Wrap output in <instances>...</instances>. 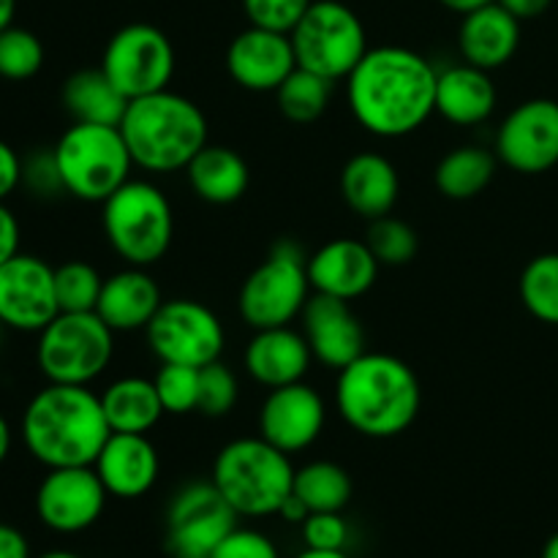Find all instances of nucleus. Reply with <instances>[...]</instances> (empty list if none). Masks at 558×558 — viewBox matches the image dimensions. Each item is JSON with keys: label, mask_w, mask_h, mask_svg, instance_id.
<instances>
[{"label": "nucleus", "mask_w": 558, "mask_h": 558, "mask_svg": "<svg viewBox=\"0 0 558 558\" xmlns=\"http://www.w3.org/2000/svg\"><path fill=\"white\" fill-rule=\"evenodd\" d=\"M436 80L439 71L425 54L398 44L371 47L347 76L349 109L368 134L401 140L436 112Z\"/></svg>", "instance_id": "obj_1"}, {"label": "nucleus", "mask_w": 558, "mask_h": 558, "mask_svg": "<svg viewBox=\"0 0 558 558\" xmlns=\"http://www.w3.org/2000/svg\"><path fill=\"white\" fill-rule=\"evenodd\" d=\"M22 445L47 469L93 466L112 436L101 398L90 387L52 385L27 401L22 414Z\"/></svg>", "instance_id": "obj_2"}, {"label": "nucleus", "mask_w": 558, "mask_h": 558, "mask_svg": "<svg viewBox=\"0 0 558 558\" xmlns=\"http://www.w3.org/2000/svg\"><path fill=\"white\" fill-rule=\"evenodd\" d=\"M423 407L412 365L387 352H363L338 371L336 409L343 423L368 439L407 434Z\"/></svg>", "instance_id": "obj_3"}, {"label": "nucleus", "mask_w": 558, "mask_h": 558, "mask_svg": "<svg viewBox=\"0 0 558 558\" xmlns=\"http://www.w3.org/2000/svg\"><path fill=\"white\" fill-rule=\"evenodd\" d=\"M120 134L134 167L150 174L185 172L207 145V118L199 104L174 90H158L129 101Z\"/></svg>", "instance_id": "obj_4"}, {"label": "nucleus", "mask_w": 558, "mask_h": 558, "mask_svg": "<svg viewBox=\"0 0 558 558\" xmlns=\"http://www.w3.org/2000/svg\"><path fill=\"white\" fill-rule=\"evenodd\" d=\"M210 480L240 518L278 515L294 488L292 456L262 436H243L221 447Z\"/></svg>", "instance_id": "obj_5"}, {"label": "nucleus", "mask_w": 558, "mask_h": 558, "mask_svg": "<svg viewBox=\"0 0 558 558\" xmlns=\"http://www.w3.org/2000/svg\"><path fill=\"white\" fill-rule=\"evenodd\" d=\"M101 227L107 243L125 265L150 267L172 248V202L150 180L131 178L101 202Z\"/></svg>", "instance_id": "obj_6"}, {"label": "nucleus", "mask_w": 558, "mask_h": 558, "mask_svg": "<svg viewBox=\"0 0 558 558\" xmlns=\"http://www.w3.org/2000/svg\"><path fill=\"white\" fill-rule=\"evenodd\" d=\"M65 194L82 202H107L134 172V158L120 125L74 123L52 147Z\"/></svg>", "instance_id": "obj_7"}, {"label": "nucleus", "mask_w": 558, "mask_h": 558, "mask_svg": "<svg viewBox=\"0 0 558 558\" xmlns=\"http://www.w3.org/2000/svg\"><path fill=\"white\" fill-rule=\"evenodd\" d=\"M311 292L314 289L308 278V256L298 243L281 240L243 281L238 311L251 330L287 327L303 316Z\"/></svg>", "instance_id": "obj_8"}, {"label": "nucleus", "mask_w": 558, "mask_h": 558, "mask_svg": "<svg viewBox=\"0 0 558 558\" xmlns=\"http://www.w3.org/2000/svg\"><path fill=\"white\" fill-rule=\"evenodd\" d=\"M114 357V330L96 314H58L36 343L38 371L52 385L90 387Z\"/></svg>", "instance_id": "obj_9"}, {"label": "nucleus", "mask_w": 558, "mask_h": 558, "mask_svg": "<svg viewBox=\"0 0 558 558\" xmlns=\"http://www.w3.org/2000/svg\"><path fill=\"white\" fill-rule=\"evenodd\" d=\"M289 36L300 69L330 82L347 80L371 49L363 20L341 0H314Z\"/></svg>", "instance_id": "obj_10"}, {"label": "nucleus", "mask_w": 558, "mask_h": 558, "mask_svg": "<svg viewBox=\"0 0 558 558\" xmlns=\"http://www.w3.org/2000/svg\"><path fill=\"white\" fill-rule=\"evenodd\" d=\"M145 338L161 365L191 368H205L221 360L227 347V330L216 311L191 298L163 300L158 314L145 327Z\"/></svg>", "instance_id": "obj_11"}, {"label": "nucleus", "mask_w": 558, "mask_h": 558, "mask_svg": "<svg viewBox=\"0 0 558 558\" xmlns=\"http://www.w3.org/2000/svg\"><path fill=\"white\" fill-rule=\"evenodd\" d=\"M101 69L129 101L167 90L178 69V54L167 33L147 22H131L109 38Z\"/></svg>", "instance_id": "obj_12"}, {"label": "nucleus", "mask_w": 558, "mask_h": 558, "mask_svg": "<svg viewBox=\"0 0 558 558\" xmlns=\"http://www.w3.org/2000/svg\"><path fill=\"white\" fill-rule=\"evenodd\" d=\"M232 510L216 483H189L167 507V548L174 558H210L238 529Z\"/></svg>", "instance_id": "obj_13"}, {"label": "nucleus", "mask_w": 558, "mask_h": 558, "mask_svg": "<svg viewBox=\"0 0 558 558\" xmlns=\"http://www.w3.org/2000/svg\"><path fill=\"white\" fill-rule=\"evenodd\" d=\"M494 153L518 174H545L558 163V101L529 98L496 129Z\"/></svg>", "instance_id": "obj_14"}, {"label": "nucleus", "mask_w": 558, "mask_h": 558, "mask_svg": "<svg viewBox=\"0 0 558 558\" xmlns=\"http://www.w3.org/2000/svg\"><path fill=\"white\" fill-rule=\"evenodd\" d=\"M107 499V488L93 466L49 469L36 490V515L52 532L80 534L96 526Z\"/></svg>", "instance_id": "obj_15"}, {"label": "nucleus", "mask_w": 558, "mask_h": 558, "mask_svg": "<svg viewBox=\"0 0 558 558\" xmlns=\"http://www.w3.org/2000/svg\"><path fill=\"white\" fill-rule=\"evenodd\" d=\"M60 314L54 267L31 254L0 265V325L20 332H41Z\"/></svg>", "instance_id": "obj_16"}, {"label": "nucleus", "mask_w": 558, "mask_h": 558, "mask_svg": "<svg viewBox=\"0 0 558 558\" xmlns=\"http://www.w3.org/2000/svg\"><path fill=\"white\" fill-rule=\"evenodd\" d=\"M325 425V398L305 381L276 387L259 409V436L287 456L314 447Z\"/></svg>", "instance_id": "obj_17"}, {"label": "nucleus", "mask_w": 558, "mask_h": 558, "mask_svg": "<svg viewBox=\"0 0 558 558\" xmlns=\"http://www.w3.org/2000/svg\"><path fill=\"white\" fill-rule=\"evenodd\" d=\"M294 69L298 58L289 33L251 25L238 33L227 47L229 76L251 93H276Z\"/></svg>", "instance_id": "obj_18"}, {"label": "nucleus", "mask_w": 558, "mask_h": 558, "mask_svg": "<svg viewBox=\"0 0 558 558\" xmlns=\"http://www.w3.org/2000/svg\"><path fill=\"white\" fill-rule=\"evenodd\" d=\"M303 336L316 363L330 371L347 368L365 349V330L347 300L330 294H311L303 311Z\"/></svg>", "instance_id": "obj_19"}, {"label": "nucleus", "mask_w": 558, "mask_h": 558, "mask_svg": "<svg viewBox=\"0 0 558 558\" xmlns=\"http://www.w3.org/2000/svg\"><path fill=\"white\" fill-rule=\"evenodd\" d=\"M379 267V259L365 240L336 238L308 256L311 289L352 303L374 289Z\"/></svg>", "instance_id": "obj_20"}, {"label": "nucleus", "mask_w": 558, "mask_h": 558, "mask_svg": "<svg viewBox=\"0 0 558 558\" xmlns=\"http://www.w3.org/2000/svg\"><path fill=\"white\" fill-rule=\"evenodd\" d=\"M104 488L114 499H142L161 474V458L147 434H112L93 463Z\"/></svg>", "instance_id": "obj_21"}, {"label": "nucleus", "mask_w": 558, "mask_h": 558, "mask_svg": "<svg viewBox=\"0 0 558 558\" xmlns=\"http://www.w3.org/2000/svg\"><path fill=\"white\" fill-rule=\"evenodd\" d=\"M311 363H314V352H311L303 330H294L292 325L254 330L243 354L248 376L267 390L303 381L311 371Z\"/></svg>", "instance_id": "obj_22"}, {"label": "nucleus", "mask_w": 558, "mask_h": 558, "mask_svg": "<svg viewBox=\"0 0 558 558\" xmlns=\"http://www.w3.org/2000/svg\"><path fill=\"white\" fill-rule=\"evenodd\" d=\"M521 47V20L512 16L501 3H488L463 14L458 31V49L463 63L483 71H496L510 63Z\"/></svg>", "instance_id": "obj_23"}, {"label": "nucleus", "mask_w": 558, "mask_h": 558, "mask_svg": "<svg viewBox=\"0 0 558 558\" xmlns=\"http://www.w3.org/2000/svg\"><path fill=\"white\" fill-rule=\"evenodd\" d=\"M163 303L161 287L147 272V267H131L104 278L101 298L96 314L112 327L114 332L145 330Z\"/></svg>", "instance_id": "obj_24"}, {"label": "nucleus", "mask_w": 558, "mask_h": 558, "mask_svg": "<svg viewBox=\"0 0 558 558\" xmlns=\"http://www.w3.org/2000/svg\"><path fill=\"white\" fill-rule=\"evenodd\" d=\"M341 196L365 221L390 216L401 196L396 163L381 153H357L341 169Z\"/></svg>", "instance_id": "obj_25"}, {"label": "nucleus", "mask_w": 558, "mask_h": 558, "mask_svg": "<svg viewBox=\"0 0 558 558\" xmlns=\"http://www.w3.org/2000/svg\"><path fill=\"white\" fill-rule=\"evenodd\" d=\"M496 104H499V90L490 80V71L472 63H456L439 71L436 114H441L447 123L472 129L496 112Z\"/></svg>", "instance_id": "obj_26"}, {"label": "nucleus", "mask_w": 558, "mask_h": 558, "mask_svg": "<svg viewBox=\"0 0 558 558\" xmlns=\"http://www.w3.org/2000/svg\"><path fill=\"white\" fill-rule=\"evenodd\" d=\"M191 191L207 205H232L248 191L251 172L245 158L227 145L207 142L185 167Z\"/></svg>", "instance_id": "obj_27"}, {"label": "nucleus", "mask_w": 558, "mask_h": 558, "mask_svg": "<svg viewBox=\"0 0 558 558\" xmlns=\"http://www.w3.org/2000/svg\"><path fill=\"white\" fill-rule=\"evenodd\" d=\"M98 398L112 434H150L167 414L156 381L145 376H123L109 381Z\"/></svg>", "instance_id": "obj_28"}, {"label": "nucleus", "mask_w": 558, "mask_h": 558, "mask_svg": "<svg viewBox=\"0 0 558 558\" xmlns=\"http://www.w3.org/2000/svg\"><path fill=\"white\" fill-rule=\"evenodd\" d=\"M63 107L74 123L120 125L129 98L114 87L104 69H82L71 74L63 85Z\"/></svg>", "instance_id": "obj_29"}, {"label": "nucleus", "mask_w": 558, "mask_h": 558, "mask_svg": "<svg viewBox=\"0 0 558 558\" xmlns=\"http://www.w3.org/2000/svg\"><path fill=\"white\" fill-rule=\"evenodd\" d=\"M499 169V158L494 150L477 145H463L447 153L436 167L434 180L441 196L456 202L474 199L483 194Z\"/></svg>", "instance_id": "obj_30"}, {"label": "nucleus", "mask_w": 558, "mask_h": 558, "mask_svg": "<svg viewBox=\"0 0 558 558\" xmlns=\"http://www.w3.org/2000/svg\"><path fill=\"white\" fill-rule=\"evenodd\" d=\"M352 477L332 461H311L294 469L292 494L308 507V512H343L352 501Z\"/></svg>", "instance_id": "obj_31"}, {"label": "nucleus", "mask_w": 558, "mask_h": 558, "mask_svg": "<svg viewBox=\"0 0 558 558\" xmlns=\"http://www.w3.org/2000/svg\"><path fill=\"white\" fill-rule=\"evenodd\" d=\"M332 87H336V82L298 65L276 90V104L283 118L292 120V123H314L330 107Z\"/></svg>", "instance_id": "obj_32"}, {"label": "nucleus", "mask_w": 558, "mask_h": 558, "mask_svg": "<svg viewBox=\"0 0 558 558\" xmlns=\"http://www.w3.org/2000/svg\"><path fill=\"white\" fill-rule=\"evenodd\" d=\"M521 303L534 319L558 325V254H539L521 272Z\"/></svg>", "instance_id": "obj_33"}, {"label": "nucleus", "mask_w": 558, "mask_h": 558, "mask_svg": "<svg viewBox=\"0 0 558 558\" xmlns=\"http://www.w3.org/2000/svg\"><path fill=\"white\" fill-rule=\"evenodd\" d=\"M101 289V272L87 262H65V265L54 267V292H58L60 314L96 311Z\"/></svg>", "instance_id": "obj_34"}, {"label": "nucleus", "mask_w": 558, "mask_h": 558, "mask_svg": "<svg viewBox=\"0 0 558 558\" xmlns=\"http://www.w3.org/2000/svg\"><path fill=\"white\" fill-rule=\"evenodd\" d=\"M365 243L374 251L381 267H401L417 256L420 240L417 232L409 227L407 221L390 216H381L376 221H368V232H365Z\"/></svg>", "instance_id": "obj_35"}, {"label": "nucleus", "mask_w": 558, "mask_h": 558, "mask_svg": "<svg viewBox=\"0 0 558 558\" xmlns=\"http://www.w3.org/2000/svg\"><path fill=\"white\" fill-rule=\"evenodd\" d=\"M44 65V44L36 33L9 25L0 31V76L3 80H31Z\"/></svg>", "instance_id": "obj_36"}, {"label": "nucleus", "mask_w": 558, "mask_h": 558, "mask_svg": "<svg viewBox=\"0 0 558 558\" xmlns=\"http://www.w3.org/2000/svg\"><path fill=\"white\" fill-rule=\"evenodd\" d=\"M156 390L167 414H191L199 409V368L163 363L156 374Z\"/></svg>", "instance_id": "obj_37"}, {"label": "nucleus", "mask_w": 558, "mask_h": 558, "mask_svg": "<svg viewBox=\"0 0 558 558\" xmlns=\"http://www.w3.org/2000/svg\"><path fill=\"white\" fill-rule=\"evenodd\" d=\"M240 398V381L227 363H216L199 368V409L205 417H227Z\"/></svg>", "instance_id": "obj_38"}, {"label": "nucleus", "mask_w": 558, "mask_h": 558, "mask_svg": "<svg viewBox=\"0 0 558 558\" xmlns=\"http://www.w3.org/2000/svg\"><path fill=\"white\" fill-rule=\"evenodd\" d=\"M314 0H243L251 25L276 33H292Z\"/></svg>", "instance_id": "obj_39"}, {"label": "nucleus", "mask_w": 558, "mask_h": 558, "mask_svg": "<svg viewBox=\"0 0 558 558\" xmlns=\"http://www.w3.org/2000/svg\"><path fill=\"white\" fill-rule=\"evenodd\" d=\"M305 548L311 550H347L349 523L343 512H311L300 526Z\"/></svg>", "instance_id": "obj_40"}, {"label": "nucleus", "mask_w": 558, "mask_h": 558, "mask_svg": "<svg viewBox=\"0 0 558 558\" xmlns=\"http://www.w3.org/2000/svg\"><path fill=\"white\" fill-rule=\"evenodd\" d=\"M22 185L41 199H52V196L65 194L63 178H60L58 161H54L52 150L33 153L27 161H22Z\"/></svg>", "instance_id": "obj_41"}, {"label": "nucleus", "mask_w": 558, "mask_h": 558, "mask_svg": "<svg viewBox=\"0 0 558 558\" xmlns=\"http://www.w3.org/2000/svg\"><path fill=\"white\" fill-rule=\"evenodd\" d=\"M210 558H281L276 543L267 534L254 532V529H234Z\"/></svg>", "instance_id": "obj_42"}, {"label": "nucleus", "mask_w": 558, "mask_h": 558, "mask_svg": "<svg viewBox=\"0 0 558 558\" xmlns=\"http://www.w3.org/2000/svg\"><path fill=\"white\" fill-rule=\"evenodd\" d=\"M22 185V158L9 142L0 140V202L9 199Z\"/></svg>", "instance_id": "obj_43"}, {"label": "nucleus", "mask_w": 558, "mask_h": 558, "mask_svg": "<svg viewBox=\"0 0 558 558\" xmlns=\"http://www.w3.org/2000/svg\"><path fill=\"white\" fill-rule=\"evenodd\" d=\"M20 221L14 213L0 202V265L20 254Z\"/></svg>", "instance_id": "obj_44"}, {"label": "nucleus", "mask_w": 558, "mask_h": 558, "mask_svg": "<svg viewBox=\"0 0 558 558\" xmlns=\"http://www.w3.org/2000/svg\"><path fill=\"white\" fill-rule=\"evenodd\" d=\"M0 558H31L27 537L9 523H0Z\"/></svg>", "instance_id": "obj_45"}, {"label": "nucleus", "mask_w": 558, "mask_h": 558, "mask_svg": "<svg viewBox=\"0 0 558 558\" xmlns=\"http://www.w3.org/2000/svg\"><path fill=\"white\" fill-rule=\"evenodd\" d=\"M496 3L505 5L512 16H518V20L523 22V20H537V16H543L545 11L550 9L554 0H496Z\"/></svg>", "instance_id": "obj_46"}, {"label": "nucleus", "mask_w": 558, "mask_h": 558, "mask_svg": "<svg viewBox=\"0 0 558 558\" xmlns=\"http://www.w3.org/2000/svg\"><path fill=\"white\" fill-rule=\"evenodd\" d=\"M278 515H281L287 523H298V526H303V521L311 515V512H308V507H305L303 501L292 494L287 501H283V507L278 510Z\"/></svg>", "instance_id": "obj_47"}, {"label": "nucleus", "mask_w": 558, "mask_h": 558, "mask_svg": "<svg viewBox=\"0 0 558 558\" xmlns=\"http://www.w3.org/2000/svg\"><path fill=\"white\" fill-rule=\"evenodd\" d=\"M441 5H445V9H450V11H456V14H469V11H474V9H483V5H488V3H494V0H439Z\"/></svg>", "instance_id": "obj_48"}, {"label": "nucleus", "mask_w": 558, "mask_h": 558, "mask_svg": "<svg viewBox=\"0 0 558 558\" xmlns=\"http://www.w3.org/2000/svg\"><path fill=\"white\" fill-rule=\"evenodd\" d=\"M11 445H14V434H11L9 420H5L3 414H0V466H3V461H5V458H9Z\"/></svg>", "instance_id": "obj_49"}, {"label": "nucleus", "mask_w": 558, "mask_h": 558, "mask_svg": "<svg viewBox=\"0 0 558 558\" xmlns=\"http://www.w3.org/2000/svg\"><path fill=\"white\" fill-rule=\"evenodd\" d=\"M14 14H16V0H0V31L14 25Z\"/></svg>", "instance_id": "obj_50"}, {"label": "nucleus", "mask_w": 558, "mask_h": 558, "mask_svg": "<svg viewBox=\"0 0 558 558\" xmlns=\"http://www.w3.org/2000/svg\"><path fill=\"white\" fill-rule=\"evenodd\" d=\"M294 558H349L347 550H311L305 548L303 554H298Z\"/></svg>", "instance_id": "obj_51"}, {"label": "nucleus", "mask_w": 558, "mask_h": 558, "mask_svg": "<svg viewBox=\"0 0 558 558\" xmlns=\"http://www.w3.org/2000/svg\"><path fill=\"white\" fill-rule=\"evenodd\" d=\"M543 558H558V532L554 534V537L548 539V543H545Z\"/></svg>", "instance_id": "obj_52"}, {"label": "nucleus", "mask_w": 558, "mask_h": 558, "mask_svg": "<svg viewBox=\"0 0 558 558\" xmlns=\"http://www.w3.org/2000/svg\"><path fill=\"white\" fill-rule=\"evenodd\" d=\"M38 558H82V556L69 554V550H49V554H44V556H38Z\"/></svg>", "instance_id": "obj_53"}, {"label": "nucleus", "mask_w": 558, "mask_h": 558, "mask_svg": "<svg viewBox=\"0 0 558 558\" xmlns=\"http://www.w3.org/2000/svg\"><path fill=\"white\" fill-rule=\"evenodd\" d=\"M0 327H3V325H0Z\"/></svg>", "instance_id": "obj_54"}]
</instances>
